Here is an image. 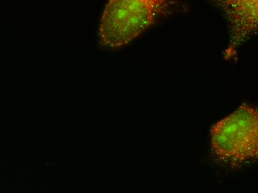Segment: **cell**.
Masks as SVG:
<instances>
[{"label": "cell", "instance_id": "obj_1", "mask_svg": "<svg viewBox=\"0 0 258 193\" xmlns=\"http://www.w3.org/2000/svg\"><path fill=\"white\" fill-rule=\"evenodd\" d=\"M157 0H111L100 20L98 39L103 46L119 48L146 31L166 10Z\"/></svg>", "mask_w": 258, "mask_h": 193}, {"label": "cell", "instance_id": "obj_2", "mask_svg": "<svg viewBox=\"0 0 258 193\" xmlns=\"http://www.w3.org/2000/svg\"><path fill=\"white\" fill-rule=\"evenodd\" d=\"M211 141L212 150L223 161L240 163L257 158V109L248 105L240 106L212 127Z\"/></svg>", "mask_w": 258, "mask_h": 193}, {"label": "cell", "instance_id": "obj_3", "mask_svg": "<svg viewBox=\"0 0 258 193\" xmlns=\"http://www.w3.org/2000/svg\"><path fill=\"white\" fill-rule=\"evenodd\" d=\"M226 3V10L234 34L244 38L257 28V1H232Z\"/></svg>", "mask_w": 258, "mask_h": 193}]
</instances>
